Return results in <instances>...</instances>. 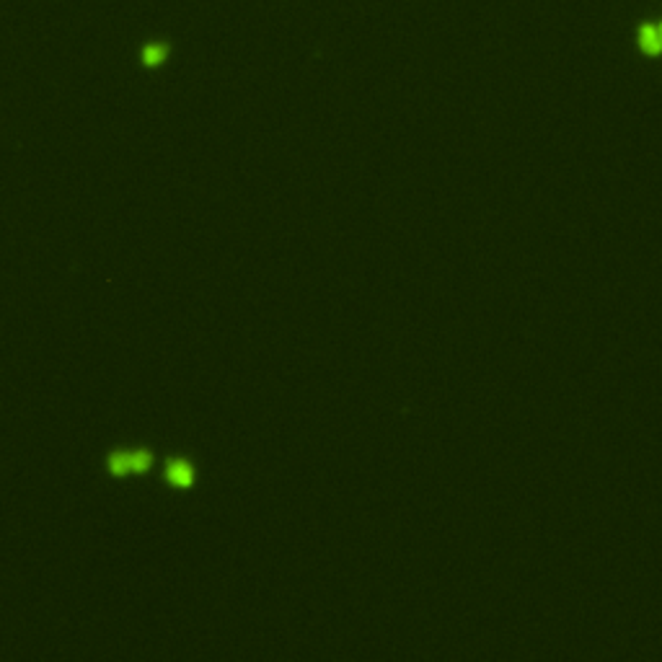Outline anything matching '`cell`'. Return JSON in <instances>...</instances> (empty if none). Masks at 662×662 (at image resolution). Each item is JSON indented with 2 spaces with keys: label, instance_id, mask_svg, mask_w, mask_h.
Returning a JSON list of instances; mask_svg holds the SVG:
<instances>
[{
  "label": "cell",
  "instance_id": "3",
  "mask_svg": "<svg viewBox=\"0 0 662 662\" xmlns=\"http://www.w3.org/2000/svg\"><path fill=\"white\" fill-rule=\"evenodd\" d=\"M166 476H169V481H171V484L184 486V484H189V481L194 479V471H192V466H186V463L171 461V463H169V471H166Z\"/></svg>",
  "mask_w": 662,
  "mask_h": 662
},
{
  "label": "cell",
  "instance_id": "1",
  "mask_svg": "<svg viewBox=\"0 0 662 662\" xmlns=\"http://www.w3.org/2000/svg\"><path fill=\"white\" fill-rule=\"evenodd\" d=\"M150 463V456L145 450H127V453H114L109 458V471L112 474H132V471H145Z\"/></svg>",
  "mask_w": 662,
  "mask_h": 662
},
{
  "label": "cell",
  "instance_id": "2",
  "mask_svg": "<svg viewBox=\"0 0 662 662\" xmlns=\"http://www.w3.org/2000/svg\"><path fill=\"white\" fill-rule=\"evenodd\" d=\"M639 44L647 52H662V21L644 23L639 29Z\"/></svg>",
  "mask_w": 662,
  "mask_h": 662
},
{
  "label": "cell",
  "instance_id": "4",
  "mask_svg": "<svg viewBox=\"0 0 662 662\" xmlns=\"http://www.w3.org/2000/svg\"><path fill=\"white\" fill-rule=\"evenodd\" d=\"M166 60V47L161 42L150 44L148 50H145V65H161Z\"/></svg>",
  "mask_w": 662,
  "mask_h": 662
}]
</instances>
